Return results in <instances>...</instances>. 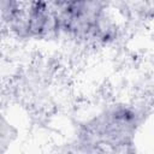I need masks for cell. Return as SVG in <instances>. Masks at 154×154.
<instances>
[{"label": "cell", "instance_id": "cell-1", "mask_svg": "<svg viewBox=\"0 0 154 154\" xmlns=\"http://www.w3.org/2000/svg\"><path fill=\"white\" fill-rule=\"evenodd\" d=\"M141 125L140 112L129 103L106 106L79 129L78 142L87 154H125Z\"/></svg>", "mask_w": 154, "mask_h": 154}, {"label": "cell", "instance_id": "cell-3", "mask_svg": "<svg viewBox=\"0 0 154 154\" xmlns=\"http://www.w3.org/2000/svg\"><path fill=\"white\" fill-rule=\"evenodd\" d=\"M1 17L7 29L19 38L58 37L53 1H2Z\"/></svg>", "mask_w": 154, "mask_h": 154}, {"label": "cell", "instance_id": "cell-2", "mask_svg": "<svg viewBox=\"0 0 154 154\" xmlns=\"http://www.w3.org/2000/svg\"><path fill=\"white\" fill-rule=\"evenodd\" d=\"M57 34L88 45H108L118 36V24L107 4L53 1Z\"/></svg>", "mask_w": 154, "mask_h": 154}]
</instances>
